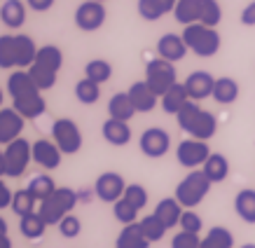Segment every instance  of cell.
I'll use <instances>...</instances> for the list:
<instances>
[{"label":"cell","mask_w":255,"mask_h":248,"mask_svg":"<svg viewBox=\"0 0 255 248\" xmlns=\"http://www.w3.org/2000/svg\"><path fill=\"white\" fill-rule=\"evenodd\" d=\"M47 223L42 220L38 211L35 213H28V216H23L19 220V232L26 237V239H42L45 237V230H47Z\"/></svg>","instance_id":"cell-30"},{"label":"cell","mask_w":255,"mask_h":248,"mask_svg":"<svg viewBox=\"0 0 255 248\" xmlns=\"http://www.w3.org/2000/svg\"><path fill=\"white\" fill-rule=\"evenodd\" d=\"M0 21L7 28H21L26 23V5L21 0H5L0 7Z\"/></svg>","instance_id":"cell-22"},{"label":"cell","mask_w":255,"mask_h":248,"mask_svg":"<svg viewBox=\"0 0 255 248\" xmlns=\"http://www.w3.org/2000/svg\"><path fill=\"white\" fill-rule=\"evenodd\" d=\"M101 133H103V138L108 140L110 145H115V147H122L131 140V126H129V122L113 120V117H108V120L103 122Z\"/></svg>","instance_id":"cell-19"},{"label":"cell","mask_w":255,"mask_h":248,"mask_svg":"<svg viewBox=\"0 0 255 248\" xmlns=\"http://www.w3.org/2000/svg\"><path fill=\"white\" fill-rule=\"evenodd\" d=\"M78 202H80V194L75 190H70V187H56L45 202H40L38 213L42 216V220H45L47 225H59L68 213H73Z\"/></svg>","instance_id":"cell-4"},{"label":"cell","mask_w":255,"mask_h":248,"mask_svg":"<svg viewBox=\"0 0 255 248\" xmlns=\"http://www.w3.org/2000/svg\"><path fill=\"white\" fill-rule=\"evenodd\" d=\"M223 21V7L218 0H201L199 5V23L216 28L218 23Z\"/></svg>","instance_id":"cell-36"},{"label":"cell","mask_w":255,"mask_h":248,"mask_svg":"<svg viewBox=\"0 0 255 248\" xmlns=\"http://www.w3.org/2000/svg\"><path fill=\"white\" fill-rule=\"evenodd\" d=\"M52 140L63 155H78L82 150V131L70 117H59L52 124Z\"/></svg>","instance_id":"cell-7"},{"label":"cell","mask_w":255,"mask_h":248,"mask_svg":"<svg viewBox=\"0 0 255 248\" xmlns=\"http://www.w3.org/2000/svg\"><path fill=\"white\" fill-rule=\"evenodd\" d=\"M12 108L23 117V120H35V117H42L47 110V101L42 99V94H31V96H23V99H14L12 101Z\"/></svg>","instance_id":"cell-20"},{"label":"cell","mask_w":255,"mask_h":248,"mask_svg":"<svg viewBox=\"0 0 255 248\" xmlns=\"http://www.w3.org/2000/svg\"><path fill=\"white\" fill-rule=\"evenodd\" d=\"M183 40H185L187 49L192 52V54L201 56V59H209V56H216L220 52V45H223V40H220V33L216 28H211V26H204V23H190L183 28Z\"/></svg>","instance_id":"cell-3"},{"label":"cell","mask_w":255,"mask_h":248,"mask_svg":"<svg viewBox=\"0 0 255 248\" xmlns=\"http://www.w3.org/2000/svg\"><path fill=\"white\" fill-rule=\"evenodd\" d=\"M239 82L234 78H216V87H213V101L220 106H230L239 99Z\"/></svg>","instance_id":"cell-25"},{"label":"cell","mask_w":255,"mask_h":248,"mask_svg":"<svg viewBox=\"0 0 255 248\" xmlns=\"http://www.w3.org/2000/svg\"><path fill=\"white\" fill-rule=\"evenodd\" d=\"M145 82H147V87L162 99L171 87L178 85L176 66L171 61H166V59H162V56L150 59V61L145 63Z\"/></svg>","instance_id":"cell-6"},{"label":"cell","mask_w":255,"mask_h":248,"mask_svg":"<svg viewBox=\"0 0 255 248\" xmlns=\"http://www.w3.org/2000/svg\"><path fill=\"white\" fill-rule=\"evenodd\" d=\"M176 122L190 138H199V140H209L216 136L218 131V120L213 113L204 110L197 101H190L185 108L176 115Z\"/></svg>","instance_id":"cell-2"},{"label":"cell","mask_w":255,"mask_h":248,"mask_svg":"<svg viewBox=\"0 0 255 248\" xmlns=\"http://www.w3.org/2000/svg\"><path fill=\"white\" fill-rule=\"evenodd\" d=\"M187 52L190 49H187L185 40H183V35H178V33H164L162 38L157 40V54L171 63L183 61Z\"/></svg>","instance_id":"cell-16"},{"label":"cell","mask_w":255,"mask_h":248,"mask_svg":"<svg viewBox=\"0 0 255 248\" xmlns=\"http://www.w3.org/2000/svg\"><path fill=\"white\" fill-rule=\"evenodd\" d=\"M185 89L190 94V101H204V99H209L213 96V87H216V78L211 75L209 70H194L185 78Z\"/></svg>","instance_id":"cell-14"},{"label":"cell","mask_w":255,"mask_h":248,"mask_svg":"<svg viewBox=\"0 0 255 248\" xmlns=\"http://www.w3.org/2000/svg\"><path fill=\"white\" fill-rule=\"evenodd\" d=\"M201 248H234V234L227 227H211L201 239Z\"/></svg>","instance_id":"cell-31"},{"label":"cell","mask_w":255,"mask_h":248,"mask_svg":"<svg viewBox=\"0 0 255 248\" xmlns=\"http://www.w3.org/2000/svg\"><path fill=\"white\" fill-rule=\"evenodd\" d=\"M138 147L145 157H150V159H159V157H164L166 152H169L171 136H169L166 129H162V126H150V129H145V131L140 133Z\"/></svg>","instance_id":"cell-11"},{"label":"cell","mask_w":255,"mask_h":248,"mask_svg":"<svg viewBox=\"0 0 255 248\" xmlns=\"http://www.w3.org/2000/svg\"><path fill=\"white\" fill-rule=\"evenodd\" d=\"M0 108H2V89H0Z\"/></svg>","instance_id":"cell-54"},{"label":"cell","mask_w":255,"mask_h":248,"mask_svg":"<svg viewBox=\"0 0 255 248\" xmlns=\"http://www.w3.org/2000/svg\"><path fill=\"white\" fill-rule=\"evenodd\" d=\"M234 211H237V216L244 223L255 225V190L246 187V190L237 192V197H234Z\"/></svg>","instance_id":"cell-28"},{"label":"cell","mask_w":255,"mask_h":248,"mask_svg":"<svg viewBox=\"0 0 255 248\" xmlns=\"http://www.w3.org/2000/svg\"><path fill=\"white\" fill-rule=\"evenodd\" d=\"M129 99H131L133 108H136V113H152V110L157 108V103H159V96H157L150 87H147L145 80H138V82H133L131 87H129Z\"/></svg>","instance_id":"cell-17"},{"label":"cell","mask_w":255,"mask_h":248,"mask_svg":"<svg viewBox=\"0 0 255 248\" xmlns=\"http://www.w3.org/2000/svg\"><path fill=\"white\" fill-rule=\"evenodd\" d=\"M241 248H255V244H244Z\"/></svg>","instance_id":"cell-53"},{"label":"cell","mask_w":255,"mask_h":248,"mask_svg":"<svg viewBox=\"0 0 255 248\" xmlns=\"http://www.w3.org/2000/svg\"><path fill=\"white\" fill-rule=\"evenodd\" d=\"M28 73H31L33 82L38 85L40 92L52 89V87L56 85V75H59V73H52V70H47V68H40V66H35V63H33L31 68H28Z\"/></svg>","instance_id":"cell-40"},{"label":"cell","mask_w":255,"mask_h":248,"mask_svg":"<svg viewBox=\"0 0 255 248\" xmlns=\"http://www.w3.org/2000/svg\"><path fill=\"white\" fill-rule=\"evenodd\" d=\"M241 23H244V26H255V0L244 7V12H241Z\"/></svg>","instance_id":"cell-48"},{"label":"cell","mask_w":255,"mask_h":248,"mask_svg":"<svg viewBox=\"0 0 255 248\" xmlns=\"http://www.w3.org/2000/svg\"><path fill=\"white\" fill-rule=\"evenodd\" d=\"M183 211H185V209L180 206V202H178L176 197H166V199H162V202L155 206V216L171 230V227H176L178 223H180Z\"/></svg>","instance_id":"cell-24"},{"label":"cell","mask_w":255,"mask_h":248,"mask_svg":"<svg viewBox=\"0 0 255 248\" xmlns=\"http://www.w3.org/2000/svg\"><path fill=\"white\" fill-rule=\"evenodd\" d=\"M201 171L206 173V178L211 183H223L227 176H230V162L227 157L220 155V152H211V157L206 159V164L201 166Z\"/></svg>","instance_id":"cell-29"},{"label":"cell","mask_w":255,"mask_h":248,"mask_svg":"<svg viewBox=\"0 0 255 248\" xmlns=\"http://www.w3.org/2000/svg\"><path fill=\"white\" fill-rule=\"evenodd\" d=\"M106 16H108V12H106V5H103V2L85 0V2L75 9V26L85 33H94L106 23Z\"/></svg>","instance_id":"cell-10"},{"label":"cell","mask_w":255,"mask_h":248,"mask_svg":"<svg viewBox=\"0 0 255 248\" xmlns=\"http://www.w3.org/2000/svg\"><path fill=\"white\" fill-rule=\"evenodd\" d=\"M133 115H136V108H133L129 94H127V92H117L115 96H110V101H108V117H113V120H122V122H129Z\"/></svg>","instance_id":"cell-23"},{"label":"cell","mask_w":255,"mask_h":248,"mask_svg":"<svg viewBox=\"0 0 255 248\" xmlns=\"http://www.w3.org/2000/svg\"><path fill=\"white\" fill-rule=\"evenodd\" d=\"M171 248H201L199 234H190V232H180L171 239Z\"/></svg>","instance_id":"cell-44"},{"label":"cell","mask_w":255,"mask_h":248,"mask_svg":"<svg viewBox=\"0 0 255 248\" xmlns=\"http://www.w3.org/2000/svg\"><path fill=\"white\" fill-rule=\"evenodd\" d=\"M138 14L145 19V21H157L162 19V9L157 7L155 0H138Z\"/></svg>","instance_id":"cell-45"},{"label":"cell","mask_w":255,"mask_h":248,"mask_svg":"<svg viewBox=\"0 0 255 248\" xmlns=\"http://www.w3.org/2000/svg\"><path fill=\"white\" fill-rule=\"evenodd\" d=\"M211 157V147H209V140H199V138H185L180 140L176 147V159L180 166L194 171L204 166L206 159Z\"/></svg>","instance_id":"cell-9"},{"label":"cell","mask_w":255,"mask_h":248,"mask_svg":"<svg viewBox=\"0 0 255 248\" xmlns=\"http://www.w3.org/2000/svg\"><path fill=\"white\" fill-rule=\"evenodd\" d=\"M159 103H162V110L166 113V115H178V113L190 103V94H187L185 85L178 82V85H173L169 92L159 99Z\"/></svg>","instance_id":"cell-21"},{"label":"cell","mask_w":255,"mask_h":248,"mask_svg":"<svg viewBox=\"0 0 255 248\" xmlns=\"http://www.w3.org/2000/svg\"><path fill=\"white\" fill-rule=\"evenodd\" d=\"M157 7L162 9V14H169V12H173L176 9V2L178 0H155Z\"/></svg>","instance_id":"cell-49"},{"label":"cell","mask_w":255,"mask_h":248,"mask_svg":"<svg viewBox=\"0 0 255 248\" xmlns=\"http://www.w3.org/2000/svg\"><path fill=\"white\" fill-rule=\"evenodd\" d=\"M113 213H115V218L122 223V225H131V223H138V209L136 206H131V204L127 202V199H120V202L113 204Z\"/></svg>","instance_id":"cell-39"},{"label":"cell","mask_w":255,"mask_h":248,"mask_svg":"<svg viewBox=\"0 0 255 248\" xmlns=\"http://www.w3.org/2000/svg\"><path fill=\"white\" fill-rule=\"evenodd\" d=\"M96 2H106V0H96Z\"/></svg>","instance_id":"cell-55"},{"label":"cell","mask_w":255,"mask_h":248,"mask_svg":"<svg viewBox=\"0 0 255 248\" xmlns=\"http://www.w3.org/2000/svg\"><path fill=\"white\" fill-rule=\"evenodd\" d=\"M38 47L31 35H0V68L28 70L35 61Z\"/></svg>","instance_id":"cell-1"},{"label":"cell","mask_w":255,"mask_h":248,"mask_svg":"<svg viewBox=\"0 0 255 248\" xmlns=\"http://www.w3.org/2000/svg\"><path fill=\"white\" fill-rule=\"evenodd\" d=\"M199 5H201V0H178L176 9H173L176 21L183 23V26L199 23Z\"/></svg>","instance_id":"cell-32"},{"label":"cell","mask_w":255,"mask_h":248,"mask_svg":"<svg viewBox=\"0 0 255 248\" xmlns=\"http://www.w3.org/2000/svg\"><path fill=\"white\" fill-rule=\"evenodd\" d=\"M12 197H14V192H12V190L5 185V180L0 178V211H2V209H9V206H12Z\"/></svg>","instance_id":"cell-46"},{"label":"cell","mask_w":255,"mask_h":248,"mask_svg":"<svg viewBox=\"0 0 255 248\" xmlns=\"http://www.w3.org/2000/svg\"><path fill=\"white\" fill-rule=\"evenodd\" d=\"M75 99L80 103H85V106H94V103H99L101 99V85H96L94 80L89 78H82L75 85Z\"/></svg>","instance_id":"cell-34"},{"label":"cell","mask_w":255,"mask_h":248,"mask_svg":"<svg viewBox=\"0 0 255 248\" xmlns=\"http://www.w3.org/2000/svg\"><path fill=\"white\" fill-rule=\"evenodd\" d=\"M85 78L94 80L96 85H103V82H108L113 78V66L106 59H92L85 66Z\"/></svg>","instance_id":"cell-35"},{"label":"cell","mask_w":255,"mask_h":248,"mask_svg":"<svg viewBox=\"0 0 255 248\" xmlns=\"http://www.w3.org/2000/svg\"><path fill=\"white\" fill-rule=\"evenodd\" d=\"M124 190H127V183H124V178L117 173V171H106V173H101L99 178H96V183H94V194L106 204L120 202L124 197Z\"/></svg>","instance_id":"cell-12"},{"label":"cell","mask_w":255,"mask_h":248,"mask_svg":"<svg viewBox=\"0 0 255 248\" xmlns=\"http://www.w3.org/2000/svg\"><path fill=\"white\" fill-rule=\"evenodd\" d=\"M35 202H38V199L28 192V187H23V190H16L14 192L9 209L14 211L19 218H23V216H28V213H35Z\"/></svg>","instance_id":"cell-37"},{"label":"cell","mask_w":255,"mask_h":248,"mask_svg":"<svg viewBox=\"0 0 255 248\" xmlns=\"http://www.w3.org/2000/svg\"><path fill=\"white\" fill-rule=\"evenodd\" d=\"M0 234H7V220L0 216Z\"/></svg>","instance_id":"cell-52"},{"label":"cell","mask_w":255,"mask_h":248,"mask_svg":"<svg viewBox=\"0 0 255 248\" xmlns=\"http://www.w3.org/2000/svg\"><path fill=\"white\" fill-rule=\"evenodd\" d=\"M61 157L63 152L59 150L54 140H47V138H38L33 143V162L38 164L40 169L45 171H54L61 166Z\"/></svg>","instance_id":"cell-13"},{"label":"cell","mask_w":255,"mask_h":248,"mask_svg":"<svg viewBox=\"0 0 255 248\" xmlns=\"http://www.w3.org/2000/svg\"><path fill=\"white\" fill-rule=\"evenodd\" d=\"M23 120L14 108H0V145H9L12 140L21 138Z\"/></svg>","instance_id":"cell-15"},{"label":"cell","mask_w":255,"mask_h":248,"mask_svg":"<svg viewBox=\"0 0 255 248\" xmlns=\"http://www.w3.org/2000/svg\"><path fill=\"white\" fill-rule=\"evenodd\" d=\"M138 223H140V230H143V234L147 237V241H150V244H155V241L164 239V234H166V230H169V227L164 225V223L155 216V213H150V216H145V218H140Z\"/></svg>","instance_id":"cell-38"},{"label":"cell","mask_w":255,"mask_h":248,"mask_svg":"<svg viewBox=\"0 0 255 248\" xmlns=\"http://www.w3.org/2000/svg\"><path fill=\"white\" fill-rule=\"evenodd\" d=\"M124 199L131 204V206H136L138 211H143L147 204V190L143 185H138V183H131V185H127V190H124Z\"/></svg>","instance_id":"cell-41"},{"label":"cell","mask_w":255,"mask_h":248,"mask_svg":"<svg viewBox=\"0 0 255 248\" xmlns=\"http://www.w3.org/2000/svg\"><path fill=\"white\" fill-rule=\"evenodd\" d=\"M56 0H26V5L33 9V12H47V9L54 7Z\"/></svg>","instance_id":"cell-47"},{"label":"cell","mask_w":255,"mask_h":248,"mask_svg":"<svg viewBox=\"0 0 255 248\" xmlns=\"http://www.w3.org/2000/svg\"><path fill=\"white\" fill-rule=\"evenodd\" d=\"M35 66L40 68H47L52 73H59L63 66V52L56 45H42L38 47V54H35Z\"/></svg>","instance_id":"cell-27"},{"label":"cell","mask_w":255,"mask_h":248,"mask_svg":"<svg viewBox=\"0 0 255 248\" xmlns=\"http://www.w3.org/2000/svg\"><path fill=\"white\" fill-rule=\"evenodd\" d=\"M7 92L12 96V101L14 99H23V96H31V94H38V85L33 82L31 73L23 68H16L14 73H9L7 78Z\"/></svg>","instance_id":"cell-18"},{"label":"cell","mask_w":255,"mask_h":248,"mask_svg":"<svg viewBox=\"0 0 255 248\" xmlns=\"http://www.w3.org/2000/svg\"><path fill=\"white\" fill-rule=\"evenodd\" d=\"M117 248H150V241L140 230V223L124 225L117 237Z\"/></svg>","instance_id":"cell-26"},{"label":"cell","mask_w":255,"mask_h":248,"mask_svg":"<svg viewBox=\"0 0 255 248\" xmlns=\"http://www.w3.org/2000/svg\"><path fill=\"white\" fill-rule=\"evenodd\" d=\"M54 190H56V183L49 173H38V176H33V178L28 180V192H31L38 202H45Z\"/></svg>","instance_id":"cell-33"},{"label":"cell","mask_w":255,"mask_h":248,"mask_svg":"<svg viewBox=\"0 0 255 248\" xmlns=\"http://www.w3.org/2000/svg\"><path fill=\"white\" fill-rule=\"evenodd\" d=\"M211 185L213 183L206 178V173L201 169H194L176 185V194L173 197L180 202L183 209H194V206H199L206 199V194L211 192Z\"/></svg>","instance_id":"cell-5"},{"label":"cell","mask_w":255,"mask_h":248,"mask_svg":"<svg viewBox=\"0 0 255 248\" xmlns=\"http://www.w3.org/2000/svg\"><path fill=\"white\" fill-rule=\"evenodd\" d=\"M178 227L183 230V232H190V234H199L204 230V220H201L199 213H194V211L185 209L183 211V216H180V223Z\"/></svg>","instance_id":"cell-42"},{"label":"cell","mask_w":255,"mask_h":248,"mask_svg":"<svg viewBox=\"0 0 255 248\" xmlns=\"http://www.w3.org/2000/svg\"><path fill=\"white\" fill-rule=\"evenodd\" d=\"M0 248H12V241L7 234H0Z\"/></svg>","instance_id":"cell-51"},{"label":"cell","mask_w":255,"mask_h":248,"mask_svg":"<svg viewBox=\"0 0 255 248\" xmlns=\"http://www.w3.org/2000/svg\"><path fill=\"white\" fill-rule=\"evenodd\" d=\"M59 232H61V237H66V239H75V237H80V232H82V220H80L75 213H68V216L59 223Z\"/></svg>","instance_id":"cell-43"},{"label":"cell","mask_w":255,"mask_h":248,"mask_svg":"<svg viewBox=\"0 0 255 248\" xmlns=\"http://www.w3.org/2000/svg\"><path fill=\"white\" fill-rule=\"evenodd\" d=\"M2 176H7V171H5V150H0V178Z\"/></svg>","instance_id":"cell-50"},{"label":"cell","mask_w":255,"mask_h":248,"mask_svg":"<svg viewBox=\"0 0 255 248\" xmlns=\"http://www.w3.org/2000/svg\"><path fill=\"white\" fill-rule=\"evenodd\" d=\"M115 248H117V246H115Z\"/></svg>","instance_id":"cell-56"},{"label":"cell","mask_w":255,"mask_h":248,"mask_svg":"<svg viewBox=\"0 0 255 248\" xmlns=\"http://www.w3.org/2000/svg\"><path fill=\"white\" fill-rule=\"evenodd\" d=\"M33 162V143L26 138H16L5 145V171L9 178H19L26 173L28 164Z\"/></svg>","instance_id":"cell-8"}]
</instances>
